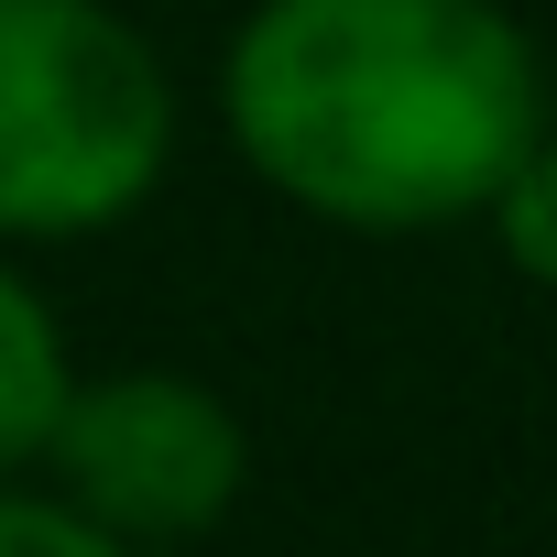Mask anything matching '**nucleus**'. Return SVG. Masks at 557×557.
Returning <instances> with one entry per match:
<instances>
[{
	"label": "nucleus",
	"mask_w": 557,
	"mask_h": 557,
	"mask_svg": "<svg viewBox=\"0 0 557 557\" xmlns=\"http://www.w3.org/2000/svg\"><path fill=\"white\" fill-rule=\"evenodd\" d=\"M208 99L296 219L426 240L470 230L557 132V55L503 0H251Z\"/></svg>",
	"instance_id": "f257e3e1"
},
{
	"label": "nucleus",
	"mask_w": 557,
	"mask_h": 557,
	"mask_svg": "<svg viewBox=\"0 0 557 557\" xmlns=\"http://www.w3.org/2000/svg\"><path fill=\"white\" fill-rule=\"evenodd\" d=\"M186 99L121 0H0V240H110L175 175Z\"/></svg>",
	"instance_id": "f03ea898"
},
{
	"label": "nucleus",
	"mask_w": 557,
	"mask_h": 557,
	"mask_svg": "<svg viewBox=\"0 0 557 557\" xmlns=\"http://www.w3.org/2000/svg\"><path fill=\"white\" fill-rule=\"evenodd\" d=\"M45 481L99 513L132 546H197L240 513L251 492V416L230 383L175 372V361H121V372H77V405L45 448Z\"/></svg>",
	"instance_id": "7ed1b4c3"
},
{
	"label": "nucleus",
	"mask_w": 557,
	"mask_h": 557,
	"mask_svg": "<svg viewBox=\"0 0 557 557\" xmlns=\"http://www.w3.org/2000/svg\"><path fill=\"white\" fill-rule=\"evenodd\" d=\"M66 405H77V339L34 285L23 240H0V481H45Z\"/></svg>",
	"instance_id": "20e7f679"
},
{
	"label": "nucleus",
	"mask_w": 557,
	"mask_h": 557,
	"mask_svg": "<svg viewBox=\"0 0 557 557\" xmlns=\"http://www.w3.org/2000/svg\"><path fill=\"white\" fill-rule=\"evenodd\" d=\"M481 230H492V251L524 273V285H546V296H557V132L503 175V197L481 208Z\"/></svg>",
	"instance_id": "39448f33"
},
{
	"label": "nucleus",
	"mask_w": 557,
	"mask_h": 557,
	"mask_svg": "<svg viewBox=\"0 0 557 557\" xmlns=\"http://www.w3.org/2000/svg\"><path fill=\"white\" fill-rule=\"evenodd\" d=\"M0 557H153V546L110 535V524L77 513L55 481H0Z\"/></svg>",
	"instance_id": "423d86ee"
}]
</instances>
